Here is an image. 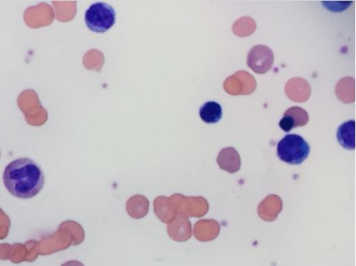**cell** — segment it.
I'll list each match as a JSON object with an SVG mask.
<instances>
[{
	"label": "cell",
	"mask_w": 356,
	"mask_h": 266,
	"mask_svg": "<svg viewBox=\"0 0 356 266\" xmlns=\"http://www.w3.org/2000/svg\"><path fill=\"white\" fill-rule=\"evenodd\" d=\"M3 180L9 193L20 199L35 197L44 185L41 167L29 157L17 158L10 162L4 169Z\"/></svg>",
	"instance_id": "6da1fadb"
},
{
	"label": "cell",
	"mask_w": 356,
	"mask_h": 266,
	"mask_svg": "<svg viewBox=\"0 0 356 266\" xmlns=\"http://www.w3.org/2000/svg\"><path fill=\"white\" fill-rule=\"evenodd\" d=\"M310 146L303 137L296 134L285 136L277 144L280 160L289 164H300L307 159Z\"/></svg>",
	"instance_id": "7a4b0ae2"
},
{
	"label": "cell",
	"mask_w": 356,
	"mask_h": 266,
	"mask_svg": "<svg viewBox=\"0 0 356 266\" xmlns=\"http://www.w3.org/2000/svg\"><path fill=\"white\" fill-rule=\"evenodd\" d=\"M116 12L109 4L98 2L87 9L85 22L87 28L95 33H104L116 23Z\"/></svg>",
	"instance_id": "3957f363"
},
{
	"label": "cell",
	"mask_w": 356,
	"mask_h": 266,
	"mask_svg": "<svg viewBox=\"0 0 356 266\" xmlns=\"http://www.w3.org/2000/svg\"><path fill=\"white\" fill-rule=\"evenodd\" d=\"M257 82L254 76L246 71H238L225 81V91L232 96L250 95L256 91Z\"/></svg>",
	"instance_id": "277c9868"
},
{
	"label": "cell",
	"mask_w": 356,
	"mask_h": 266,
	"mask_svg": "<svg viewBox=\"0 0 356 266\" xmlns=\"http://www.w3.org/2000/svg\"><path fill=\"white\" fill-rule=\"evenodd\" d=\"M275 61L272 49L264 45L253 47L248 54L247 64L253 72L263 75L268 72Z\"/></svg>",
	"instance_id": "5b68a950"
},
{
	"label": "cell",
	"mask_w": 356,
	"mask_h": 266,
	"mask_svg": "<svg viewBox=\"0 0 356 266\" xmlns=\"http://www.w3.org/2000/svg\"><path fill=\"white\" fill-rule=\"evenodd\" d=\"M309 122V115L300 107H291L285 111L283 118L280 121L279 126L286 132L296 127H302Z\"/></svg>",
	"instance_id": "8992f818"
},
{
	"label": "cell",
	"mask_w": 356,
	"mask_h": 266,
	"mask_svg": "<svg viewBox=\"0 0 356 266\" xmlns=\"http://www.w3.org/2000/svg\"><path fill=\"white\" fill-rule=\"evenodd\" d=\"M285 93L295 102H306L311 96V86L304 79H291L285 85Z\"/></svg>",
	"instance_id": "52a82bcc"
},
{
	"label": "cell",
	"mask_w": 356,
	"mask_h": 266,
	"mask_svg": "<svg viewBox=\"0 0 356 266\" xmlns=\"http://www.w3.org/2000/svg\"><path fill=\"white\" fill-rule=\"evenodd\" d=\"M218 163L222 169L234 173L240 169L241 158L236 150L228 148L220 151L218 157Z\"/></svg>",
	"instance_id": "ba28073f"
},
{
	"label": "cell",
	"mask_w": 356,
	"mask_h": 266,
	"mask_svg": "<svg viewBox=\"0 0 356 266\" xmlns=\"http://www.w3.org/2000/svg\"><path fill=\"white\" fill-rule=\"evenodd\" d=\"M149 202L142 195H136L127 203V211L134 219H142L149 212Z\"/></svg>",
	"instance_id": "9c48e42d"
},
{
	"label": "cell",
	"mask_w": 356,
	"mask_h": 266,
	"mask_svg": "<svg viewBox=\"0 0 356 266\" xmlns=\"http://www.w3.org/2000/svg\"><path fill=\"white\" fill-rule=\"evenodd\" d=\"M355 123L354 120L343 123L337 132L340 144L348 150H354L355 148Z\"/></svg>",
	"instance_id": "30bf717a"
},
{
	"label": "cell",
	"mask_w": 356,
	"mask_h": 266,
	"mask_svg": "<svg viewBox=\"0 0 356 266\" xmlns=\"http://www.w3.org/2000/svg\"><path fill=\"white\" fill-rule=\"evenodd\" d=\"M200 116L205 123H218L222 116V107L215 101H209L201 107Z\"/></svg>",
	"instance_id": "8fae6325"
},
{
	"label": "cell",
	"mask_w": 356,
	"mask_h": 266,
	"mask_svg": "<svg viewBox=\"0 0 356 266\" xmlns=\"http://www.w3.org/2000/svg\"><path fill=\"white\" fill-rule=\"evenodd\" d=\"M337 97L343 103L351 104L355 101V79L353 78L342 79L337 84L335 88Z\"/></svg>",
	"instance_id": "7c38bea8"
},
{
	"label": "cell",
	"mask_w": 356,
	"mask_h": 266,
	"mask_svg": "<svg viewBox=\"0 0 356 266\" xmlns=\"http://www.w3.org/2000/svg\"><path fill=\"white\" fill-rule=\"evenodd\" d=\"M257 28V23L252 18L250 17H243L234 22L232 31L235 36L246 37L255 33Z\"/></svg>",
	"instance_id": "4fadbf2b"
},
{
	"label": "cell",
	"mask_w": 356,
	"mask_h": 266,
	"mask_svg": "<svg viewBox=\"0 0 356 266\" xmlns=\"http://www.w3.org/2000/svg\"><path fill=\"white\" fill-rule=\"evenodd\" d=\"M60 266H85V265L77 260H72L63 263Z\"/></svg>",
	"instance_id": "5bb4252c"
}]
</instances>
